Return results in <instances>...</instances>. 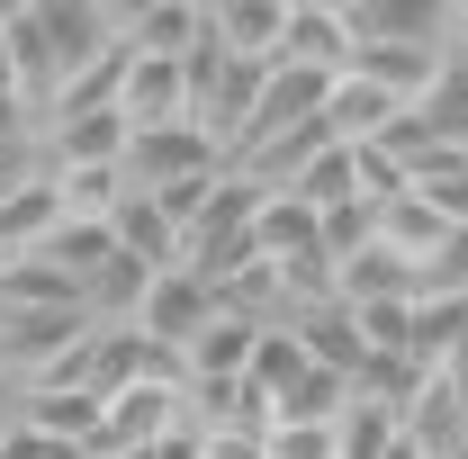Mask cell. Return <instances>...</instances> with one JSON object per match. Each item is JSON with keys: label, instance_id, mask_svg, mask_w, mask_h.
<instances>
[{"label": "cell", "instance_id": "cell-4", "mask_svg": "<svg viewBox=\"0 0 468 459\" xmlns=\"http://www.w3.org/2000/svg\"><path fill=\"white\" fill-rule=\"evenodd\" d=\"M280 27H289V0H207V46L226 63L271 72L280 63Z\"/></svg>", "mask_w": 468, "mask_h": 459}, {"label": "cell", "instance_id": "cell-5", "mask_svg": "<svg viewBox=\"0 0 468 459\" xmlns=\"http://www.w3.org/2000/svg\"><path fill=\"white\" fill-rule=\"evenodd\" d=\"M117 46H126V55L189 63L198 46H207V9H198V0H144V9H117Z\"/></svg>", "mask_w": 468, "mask_h": 459}, {"label": "cell", "instance_id": "cell-1", "mask_svg": "<svg viewBox=\"0 0 468 459\" xmlns=\"http://www.w3.org/2000/svg\"><path fill=\"white\" fill-rule=\"evenodd\" d=\"M81 343H90V315L72 297H9L0 306V369L18 379V397L46 388V379H63L81 360Z\"/></svg>", "mask_w": 468, "mask_h": 459}, {"label": "cell", "instance_id": "cell-2", "mask_svg": "<svg viewBox=\"0 0 468 459\" xmlns=\"http://www.w3.org/2000/svg\"><path fill=\"white\" fill-rule=\"evenodd\" d=\"M126 189H180V180H217L226 172V154L180 117V126H144V135H126Z\"/></svg>", "mask_w": 468, "mask_h": 459}, {"label": "cell", "instance_id": "cell-3", "mask_svg": "<svg viewBox=\"0 0 468 459\" xmlns=\"http://www.w3.org/2000/svg\"><path fill=\"white\" fill-rule=\"evenodd\" d=\"M217 306H226V297L198 280L189 262H172V271H154V280H144V297H135V334H144V343H163V351L180 360V343H189Z\"/></svg>", "mask_w": 468, "mask_h": 459}, {"label": "cell", "instance_id": "cell-6", "mask_svg": "<svg viewBox=\"0 0 468 459\" xmlns=\"http://www.w3.org/2000/svg\"><path fill=\"white\" fill-rule=\"evenodd\" d=\"M280 63L289 72H343L351 63V27H343V0H289V27H280Z\"/></svg>", "mask_w": 468, "mask_h": 459}, {"label": "cell", "instance_id": "cell-7", "mask_svg": "<svg viewBox=\"0 0 468 459\" xmlns=\"http://www.w3.org/2000/svg\"><path fill=\"white\" fill-rule=\"evenodd\" d=\"M9 423H18V379L0 369V432H9Z\"/></svg>", "mask_w": 468, "mask_h": 459}]
</instances>
